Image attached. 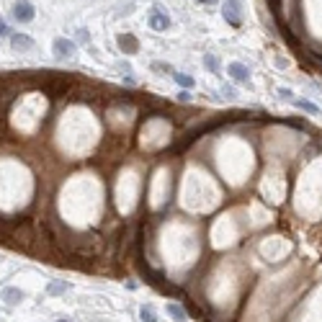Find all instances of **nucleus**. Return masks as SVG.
I'll return each mask as SVG.
<instances>
[{"label":"nucleus","mask_w":322,"mask_h":322,"mask_svg":"<svg viewBox=\"0 0 322 322\" xmlns=\"http://www.w3.org/2000/svg\"><path fill=\"white\" fill-rule=\"evenodd\" d=\"M34 16H36V10H34L31 0H16V5H13V18L18 23H31Z\"/></svg>","instance_id":"1"},{"label":"nucleus","mask_w":322,"mask_h":322,"mask_svg":"<svg viewBox=\"0 0 322 322\" xmlns=\"http://www.w3.org/2000/svg\"><path fill=\"white\" fill-rule=\"evenodd\" d=\"M52 52H54V57H59V59H70L72 54H75V44L70 41V39H54L52 41Z\"/></svg>","instance_id":"2"},{"label":"nucleus","mask_w":322,"mask_h":322,"mask_svg":"<svg viewBox=\"0 0 322 322\" xmlns=\"http://www.w3.org/2000/svg\"><path fill=\"white\" fill-rule=\"evenodd\" d=\"M222 16L227 23H232V26H242V16H240V3L237 0H227L224 3V10H222Z\"/></svg>","instance_id":"3"},{"label":"nucleus","mask_w":322,"mask_h":322,"mask_svg":"<svg viewBox=\"0 0 322 322\" xmlns=\"http://www.w3.org/2000/svg\"><path fill=\"white\" fill-rule=\"evenodd\" d=\"M116 44L121 47L124 54H137V52H140V39H137L134 34H119Z\"/></svg>","instance_id":"4"},{"label":"nucleus","mask_w":322,"mask_h":322,"mask_svg":"<svg viewBox=\"0 0 322 322\" xmlns=\"http://www.w3.org/2000/svg\"><path fill=\"white\" fill-rule=\"evenodd\" d=\"M150 26L155 28V31H165L167 26H170V18H167V13H162L160 8H155L150 13Z\"/></svg>","instance_id":"5"},{"label":"nucleus","mask_w":322,"mask_h":322,"mask_svg":"<svg viewBox=\"0 0 322 322\" xmlns=\"http://www.w3.org/2000/svg\"><path fill=\"white\" fill-rule=\"evenodd\" d=\"M10 47L16 52H26V49H34V39L26 36V34H10Z\"/></svg>","instance_id":"6"},{"label":"nucleus","mask_w":322,"mask_h":322,"mask_svg":"<svg viewBox=\"0 0 322 322\" xmlns=\"http://www.w3.org/2000/svg\"><path fill=\"white\" fill-rule=\"evenodd\" d=\"M229 75H232L237 83H248L250 80V70L245 67L242 62H232V65H229Z\"/></svg>","instance_id":"7"},{"label":"nucleus","mask_w":322,"mask_h":322,"mask_svg":"<svg viewBox=\"0 0 322 322\" xmlns=\"http://www.w3.org/2000/svg\"><path fill=\"white\" fill-rule=\"evenodd\" d=\"M3 302H8V304H21V302H23V291H21V289H13V286L3 289Z\"/></svg>","instance_id":"8"},{"label":"nucleus","mask_w":322,"mask_h":322,"mask_svg":"<svg viewBox=\"0 0 322 322\" xmlns=\"http://www.w3.org/2000/svg\"><path fill=\"white\" fill-rule=\"evenodd\" d=\"M294 103H297V109H302L304 114H312V116H320L322 111H320V106H315L312 101H304V98H294Z\"/></svg>","instance_id":"9"},{"label":"nucleus","mask_w":322,"mask_h":322,"mask_svg":"<svg viewBox=\"0 0 322 322\" xmlns=\"http://www.w3.org/2000/svg\"><path fill=\"white\" fill-rule=\"evenodd\" d=\"M65 291H70V284L67 281H52L47 286V294L49 297H59V294H65Z\"/></svg>","instance_id":"10"},{"label":"nucleus","mask_w":322,"mask_h":322,"mask_svg":"<svg viewBox=\"0 0 322 322\" xmlns=\"http://www.w3.org/2000/svg\"><path fill=\"white\" fill-rule=\"evenodd\" d=\"M165 312L170 315V317H173L175 322H186V312H183L178 304H167V307H165Z\"/></svg>","instance_id":"11"},{"label":"nucleus","mask_w":322,"mask_h":322,"mask_svg":"<svg viewBox=\"0 0 322 322\" xmlns=\"http://www.w3.org/2000/svg\"><path fill=\"white\" fill-rule=\"evenodd\" d=\"M173 80L178 85H183V88H193V78H191V75H186V72H173Z\"/></svg>","instance_id":"12"},{"label":"nucleus","mask_w":322,"mask_h":322,"mask_svg":"<svg viewBox=\"0 0 322 322\" xmlns=\"http://www.w3.org/2000/svg\"><path fill=\"white\" fill-rule=\"evenodd\" d=\"M140 317H142V322H158V315H155V310H152L150 304L140 310Z\"/></svg>","instance_id":"13"},{"label":"nucleus","mask_w":322,"mask_h":322,"mask_svg":"<svg viewBox=\"0 0 322 322\" xmlns=\"http://www.w3.org/2000/svg\"><path fill=\"white\" fill-rule=\"evenodd\" d=\"M204 65L211 70V72H219V59L214 54H204Z\"/></svg>","instance_id":"14"},{"label":"nucleus","mask_w":322,"mask_h":322,"mask_svg":"<svg viewBox=\"0 0 322 322\" xmlns=\"http://www.w3.org/2000/svg\"><path fill=\"white\" fill-rule=\"evenodd\" d=\"M152 70H158V72H173V67L167 65V62H152Z\"/></svg>","instance_id":"15"},{"label":"nucleus","mask_w":322,"mask_h":322,"mask_svg":"<svg viewBox=\"0 0 322 322\" xmlns=\"http://www.w3.org/2000/svg\"><path fill=\"white\" fill-rule=\"evenodd\" d=\"M78 41H80V44H88V41H90L88 28H78Z\"/></svg>","instance_id":"16"},{"label":"nucleus","mask_w":322,"mask_h":322,"mask_svg":"<svg viewBox=\"0 0 322 322\" xmlns=\"http://www.w3.org/2000/svg\"><path fill=\"white\" fill-rule=\"evenodd\" d=\"M279 96H281V98H286V101H291V98H294V93H291L289 88H279Z\"/></svg>","instance_id":"17"},{"label":"nucleus","mask_w":322,"mask_h":322,"mask_svg":"<svg viewBox=\"0 0 322 322\" xmlns=\"http://www.w3.org/2000/svg\"><path fill=\"white\" fill-rule=\"evenodd\" d=\"M10 34V28H8V23L3 21V18H0V36H8Z\"/></svg>","instance_id":"18"},{"label":"nucleus","mask_w":322,"mask_h":322,"mask_svg":"<svg viewBox=\"0 0 322 322\" xmlns=\"http://www.w3.org/2000/svg\"><path fill=\"white\" fill-rule=\"evenodd\" d=\"M178 101L188 103V101H191V93H188V90H180V93H178Z\"/></svg>","instance_id":"19"},{"label":"nucleus","mask_w":322,"mask_h":322,"mask_svg":"<svg viewBox=\"0 0 322 322\" xmlns=\"http://www.w3.org/2000/svg\"><path fill=\"white\" fill-rule=\"evenodd\" d=\"M222 93H224L227 98H235V88H229V85H224V88H222Z\"/></svg>","instance_id":"20"},{"label":"nucleus","mask_w":322,"mask_h":322,"mask_svg":"<svg viewBox=\"0 0 322 322\" xmlns=\"http://www.w3.org/2000/svg\"><path fill=\"white\" fill-rule=\"evenodd\" d=\"M198 3H201V5H214L217 0H198Z\"/></svg>","instance_id":"21"},{"label":"nucleus","mask_w":322,"mask_h":322,"mask_svg":"<svg viewBox=\"0 0 322 322\" xmlns=\"http://www.w3.org/2000/svg\"><path fill=\"white\" fill-rule=\"evenodd\" d=\"M57 322H70V320H57Z\"/></svg>","instance_id":"22"}]
</instances>
